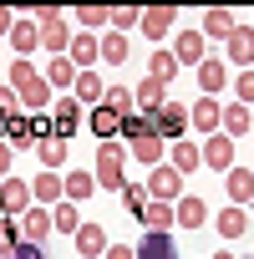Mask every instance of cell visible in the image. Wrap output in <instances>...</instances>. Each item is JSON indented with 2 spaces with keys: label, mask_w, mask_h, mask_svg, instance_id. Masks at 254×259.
<instances>
[{
  "label": "cell",
  "mask_w": 254,
  "mask_h": 259,
  "mask_svg": "<svg viewBox=\"0 0 254 259\" xmlns=\"http://www.w3.org/2000/svg\"><path fill=\"white\" fill-rule=\"evenodd\" d=\"M122 158H127V148H117V143H102V148H97V188H112V193L127 188Z\"/></svg>",
  "instance_id": "obj_2"
},
{
  "label": "cell",
  "mask_w": 254,
  "mask_h": 259,
  "mask_svg": "<svg viewBox=\"0 0 254 259\" xmlns=\"http://www.w3.org/2000/svg\"><path fill=\"white\" fill-rule=\"evenodd\" d=\"M51 229H56V219H51V208H41V203L21 219V234H26L31 244H46V234H51Z\"/></svg>",
  "instance_id": "obj_19"
},
{
  "label": "cell",
  "mask_w": 254,
  "mask_h": 259,
  "mask_svg": "<svg viewBox=\"0 0 254 259\" xmlns=\"http://www.w3.org/2000/svg\"><path fill=\"white\" fill-rule=\"evenodd\" d=\"M173 213H178V224H183V229H198V224L208 219V203H203L198 193H183V198L173 203Z\"/></svg>",
  "instance_id": "obj_23"
},
{
  "label": "cell",
  "mask_w": 254,
  "mask_h": 259,
  "mask_svg": "<svg viewBox=\"0 0 254 259\" xmlns=\"http://www.w3.org/2000/svg\"><path fill=\"white\" fill-rule=\"evenodd\" d=\"M148 193H153L158 203H178V198H183V173H178L173 163H158V168L148 173Z\"/></svg>",
  "instance_id": "obj_5"
},
{
  "label": "cell",
  "mask_w": 254,
  "mask_h": 259,
  "mask_svg": "<svg viewBox=\"0 0 254 259\" xmlns=\"http://www.w3.org/2000/svg\"><path fill=\"white\" fill-rule=\"evenodd\" d=\"M36 76H41V71H36L31 61H16V66H11V87H16V92H21V87H31Z\"/></svg>",
  "instance_id": "obj_45"
},
{
  "label": "cell",
  "mask_w": 254,
  "mask_h": 259,
  "mask_svg": "<svg viewBox=\"0 0 254 259\" xmlns=\"http://www.w3.org/2000/svg\"><path fill=\"white\" fill-rule=\"evenodd\" d=\"M11 259H51V254H46V244H31V239H26V244L11 254Z\"/></svg>",
  "instance_id": "obj_47"
},
{
  "label": "cell",
  "mask_w": 254,
  "mask_h": 259,
  "mask_svg": "<svg viewBox=\"0 0 254 259\" xmlns=\"http://www.w3.org/2000/svg\"><path fill=\"white\" fill-rule=\"evenodd\" d=\"M112 26H117V36H127L133 26H143V6H117L112 11Z\"/></svg>",
  "instance_id": "obj_42"
},
{
  "label": "cell",
  "mask_w": 254,
  "mask_h": 259,
  "mask_svg": "<svg viewBox=\"0 0 254 259\" xmlns=\"http://www.w3.org/2000/svg\"><path fill=\"white\" fill-rule=\"evenodd\" d=\"M148 76H158V81H163V87H168V81H173V76H178V56H173V51H163V46H158V51H153V61H148Z\"/></svg>",
  "instance_id": "obj_34"
},
{
  "label": "cell",
  "mask_w": 254,
  "mask_h": 259,
  "mask_svg": "<svg viewBox=\"0 0 254 259\" xmlns=\"http://www.w3.org/2000/svg\"><path fill=\"white\" fill-rule=\"evenodd\" d=\"M173 168H178V173H193V168H203V153L183 138V143H173Z\"/></svg>",
  "instance_id": "obj_37"
},
{
  "label": "cell",
  "mask_w": 254,
  "mask_h": 259,
  "mask_svg": "<svg viewBox=\"0 0 254 259\" xmlns=\"http://www.w3.org/2000/svg\"><path fill=\"white\" fill-rule=\"evenodd\" d=\"M198 153H203V168H214V173H224V178L234 173V138L214 133V138H208V143H203Z\"/></svg>",
  "instance_id": "obj_6"
},
{
  "label": "cell",
  "mask_w": 254,
  "mask_h": 259,
  "mask_svg": "<svg viewBox=\"0 0 254 259\" xmlns=\"http://www.w3.org/2000/svg\"><path fill=\"white\" fill-rule=\"evenodd\" d=\"M6 143H11L16 153H36V122H31V112L6 117Z\"/></svg>",
  "instance_id": "obj_12"
},
{
  "label": "cell",
  "mask_w": 254,
  "mask_h": 259,
  "mask_svg": "<svg viewBox=\"0 0 254 259\" xmlns=\"http://www.w3.org/2000/svg\"><path fill=\"white\" fill-rule=\"evenodd\" d=\"M198 87H203V97H219V92L229 87V66H224L219 56H208V61L198 66Z\"/></svg>",
  "instance_id": "obj_18"
},
{
  "label": "cell",
  "mask_w": 254,
  "mask_h": 259,
  "mask_svg": "<svg viewBox=\"0 0 254 259\" xmlns=\"http://www.w3.org/2000/svg\"><path fill=\"white\" fill-rule=\"evenodd\" d=\"M102 97H107L102 76H97V71H81V76H76V102H81V107H87V102H92V107H102Z\"/></svg>",
  "instance_id": "obj_30"
},
{
  "label": "cell",
  "mask_w": 254,
  "mask_h": 259,
  "mask_svg": "<svg viewBox=\"0 0 254 259\" xmlns=\"http://www.w3.org/2000/svg\"><path fill=\"white\" fill-rule=\"evenodd\" d=\"M224 188H229L234 208H249V203H254V168H234V173L224 178Z\"/></svg>",
  "instance_id": "obj_16"
},
{
  "label": "cell",
  "mask_w": 254,
  "mask_h": 259,
  "mask_svg": "<svg viewBox=\"0 0 254 259\" xmlns=\"http://www.w3.org/2000/svg\"><path fill=\"white\" fill-rule=\"evenodd\" d=\"M31 21H36V31H41V46H46L51 56H66V51H71V36H76V31H71V21H66L61 11L41 6Z\"/></svg>",
  "instance_id": "obj_1"
},
{
  "label": "cell",
  "mask_w": 254,
  "mask_h": 259,
  "mask_svg": "<svg viewBox=\"0 0 254 259\" xmlns=\"http://www.w3.org/2000/svg\"><path fill=\"white\" fill-rule=\"evenodd\" d=\"M107 259H138V249H127V244H112V249H107Z\"/></svg>",
  "instance_id": "obj_49"
},
{
  "label": "cell",
  "mask_w": 254,
  "mask_h": 259,
  "mask_svg": "<svg viewBox=\"0 0 254 259\" xmlns=\"http://www.w3.org/2000/svg\"><path fill=\"white\" fill-rule=\"evenodd\" d=\"M188 127H193V117H188V107H183V102H168V107H158V112H153V133H158L163 143H183Z\"/></svg>",
  "instance_id": "obj_3"
},
{
  "label": "cell",
  "mask_w": 254,
  "mask_h": 259,
  "mask_svg": "<svg viewBox=\"0 0 254 259\" xmlns=\"http://www.w3.org/2000/svg\"><path fill=\"white\" fill-rule=\"evenodd\" d=\"M102 107H112V112H122V117H133V107H138V97H133V87H107V97H102Z\"/></svg>",
  "instance_id": "obj_38"
},
{
  "label": "cell",
  "mask_w": 254,
  "mask_h": 259,
  "mask_svg": "<svg viewBox=\"0 0 254 259\" xmlns=\"http://www.w3.org/2000/svg\"><path fill=\"white\" fill-rule=\"evenodd\" d=\"M188 117H193V127H198V133H219V127H224V102L219 97H198L193 107H188Z\"/></svg>",
  "instance_id": "obj_10"
},
{
  "label": "cell",
  "mask_w": 254,
  "mask_h": 259,
  "mask_svg": "<svg viewBox=\"0 0 254 259\" xmlns=\"http://www.w3.org/2000/svg\"><path fill=\"white\" fill-rule=\"evenodd\" d=\"M102 61H107V66H122V61H127V36L107 31V36H102Z\"/></svg>",
  "instance_id": "obj_39"
},
{
  "label": "cell",
  "mask_w": 254,
  "mask_h": 259,
  "mask_svg": "<svg viewBox=\"0 0 254 259\" xmlns=\"http://www.w3.org/2000/svg\"><path fill=\"white\" fill-rule=\"evenodd\" d=\"M148 203H153V198H148V183H127V188H122V208H127V219H138V224H143Z\"/></svg>",
  "instance_id": "obj_28"
},
{
  "label": "cell",
  "mask_w": 254,
  "mask_h": 259,
  "mask_svg": "<svg viewBox=\"0 0 254 259\" xmlns=\"http://www.w3.org/2000/svg\"><path fill=\"white\" fill-rule=\"evenodd\" d=\"M26 107H21V92L11 87V81H0V117H21Z\"/></svg>",
  "instance_id": "obj_43"
},
{
  "label": "cell",
  "mask_w": 254,
  "mask_h": 259,
  "mask_svg": "<svg viewBox=\"0 0 254 259\" xmlns=\"http://www.w3.org/2000/svg\"><path fill=\"white\" fill-rule=\"evenodd\" d=\"M0 138H6V117H0Z\"/></svg>",
  "instance_id": "obj_52"
},
{
  "label": "cell",
  "mask_w": 254,
  "mask_h": 259,
  "mask_svg": "<svg viewBox=\"0 0 254 259\" xmlns=\"http://www.w3.org/2000/svg\"><path fill=\"white\" fill-rule=\"evenodd\" d=\"M11 158H16V148L0 138V178H11Z\"/></svg>",
  "instance_id": "obj_48"
},
{
  "label": "cell",
  "mask_w": 254,
  "mask_h": 259,
  "mask_svg": "<svg viewBox=\"0 0 254 259\" xmlns=\"http://www.w3.org/2000/svg\"><path fill=\"white\" fill-rule=\"evenodd\" d=\"M214 224H219L224 239H239V234H249V208H234V203H229V208H219Z\"/></svg>",
  "instance_id": "obj_27"
},
{
  "label": "cell",
  "mask_w": 254,
  "mask_h": 259,
  "mask_svg": "<svg viewBox=\"0 0 254 259\" xmlns=\"http://www.w3.org/2000/svg\"><path fill=\"white\" fill-rule=\"evenodd\" d=\"M148 133H153V117H148V112L122 117V138H127V143H138V138H148Z\"/></svg>",
  "instance_id": "obj_40"
},
{
  "label": "cell",
  "mask_w": 254,
  "mask_h": 259,
  "mask_svg": "<svg viewBox=\"0 0 254 259\" xmlns=\"http://www.w3.org/2000/svg\"><path fill=\"white\" fill-rule=\"evenodd\" d=\"M0 208H6L11 219H26V213L36 208L31 183H26V178H16V173H11V178H0Z\"/></svg>",
  "instance_id": "obj_4"
},
{
  "label": "cell",
  "mask_w": 254,
  "mask_h": 259,
  "mask_svg": "<svg viewBox=\"0 0 254 259\" xmlns=\"http://www.w3.org/2000/svg\"><path fill=\"white\" fill-rule=\"evenodd\" d=\"M61 178H66V203H81L97 188V173H61Z\"/></svg>",
  "instance_id": "obj_36"
},
{
  "label": "cell",
  "mask_w": 254,
  "mask_h": 259,
  "mask_svg": "<svg viewBox=\"0 0 254 259\" xmlns=\"http://www.w3.org/2000/svg\"><path fill=\"white\" fill-rule=\"evenodd\" d=\"M107 249H112V244H107V229H102V224H81V229H76V254H81V259H107Z\"/></svg>",
  "instance_id": "obj_14"
},
{
  "label": "cell",
  "mask_w": 254,
  "mask_h": 259,
  "mask_svg": "<svg viewBox=\"0 0 254 259\" xmlns=\"http://www.w3.org/2000/svg\"><path fill=\"white\" fill-rule=\"evenodd\" d=\"M173 56H178V66H203V61H208V41H203V31H178Z\"/></svg>",
  "instance_id": "obj_7"
},
{
  "label": "cell",
  "mask_w": 254,
  "mask_h": 259,
  "mask_svg": "<svg viewBox=\"0 0 254 259\" xmlns=\"http://www.w3.org/2000/svg\"><path fill=\"white\" fill-rule=\"evenodd\" d=\"M127 153H133L138 163H148V168H158V163H163V153H168V143H163L158 133H148V138H138V143H127Z\"/></svg>",
  "instance_id": "obj_22"
},
{
  "label": "cell",
  "mask_w": 254,
  "mask_h": 259,
  "mask_svg": "<svg viewBox=\"0 0 254 259\" xmlns=\"http://www.w3.org/2000/svg\"><path fill=\"white\" fill-rule=\"evenodd\" d=\"M21 244H26V234H21V219H11V213H6V219H0V259H11Z\"/></svg>",
  "instance_id": "obj_32"
},
{
  "label": "cell",
  "mask_w": 254,
  "mask_h": 259,
  "mask_svg": "<svg viewBox=\"0 0 254 259\" xmlns=\"http://www.w3.org/2000/svg\"><path fill=\"white\" fill-rule=\"evenodd\" d=\"M51 92H56V87H51L46 76H36L31 87H21V107H26V112H41V107L51 102Z\"/></svg>",
  "instance_id": "obj_31"
},
{
  "label": "cell",
  "mask_w": 254,
  "mask_h": 259,
  "mask_svg": "<svg viewBox=\"0 0 254 259\" xmlns=\"http://www.w3.org/2000/svg\"><path fill=\"white\" fill-rule=\"evenodd\" d=\"M92 138H102V143L122 138V112H112V107H92Z\"/></svg>",
  "instance_id": "obj_21"
},
{
  "label": "cell",
  "mask_w": 254,
  "mask_h": 259,
  "mask_svg": "<svg viewBox=\"0 0 254 259\" xmlns=\"http://www.w3.org/2000/svg\"><path fill=\"white\" fill-rule=\"evenodd\" d=\"M51 112H56V117H51V133H56L61 143H66V138L76 133L81 122H87V117H81V102H76V97H61V102H56Z\"/></svg>",
  "instance_id": "obj_9"
},
{
  "label": "cell",
  "mask_w": 254,
  "mask_h": 259,
  "mask_svg": "<svg viewBox=\"0 0 254 259\" xmlns=\"http://www.w3.org/2000/svg\"><path fill=\"white\" fill-rule=\"evenodd\" d=\"M133 249H138V259H178L173 234H148V229H143V239H138Z\"/></svg>",
  "instance_id": "obj_17"
},
{
  "label": "cell",
  "mask_w": 254,
  "mask_h": 259,
  "mask_svg": "<svg viewBox=\"0 0 254 259\" xmlns=\"http://www.w3.org/2000/svg\"><path fill=\"white\" fill-rule=\"evenodd\" d=\"M0 219H6V208H0Z\"/></svg>",
  "instance_id": "obj_53"
},
{
  "label": "cell",
  "mask_w": 254,
  "mask_h": 259,
  "mask_svg": "<svg viewBox=\"0 0 254 259\" xmlns=\"http://www.w3.org/2000/svg\"><path fill=\"white\" fill-rule=\"evenodd\" d=\"M31 193H36V203H41V208H56V203H66V178L41 168V173L31 178Z\"/></svg>",
  "instance_id": "obj_8"
},
{
  "label": "cell",
  "mask_w": 254,
  "mask_h": 259,
  "mask_svg": "<svg viewBox=\"0 0 254 259\" xmlns=\"http://www.w3.org/2000/svg\"><path fill=\"white\" fill-rule=\"evenodd\" d=\"M234 87H239V102L249 107V102H254V71H239V81H234Z\"/></svg>",
  "instance_id": "obj_46"
},
{
  "label": "cell",
  "mask_w": 254,
  "mask_h": 259,
  "mask_svg": "<svg viewBox=\"0 0 254 259\" xmlns=\"http://www.w3.org/2000/svg\"><path fill=\"white\" fill-rule=\"evenodd\" d=\"M36 158H41V168H46V173H61V163H66V143L51 133V138H41V143H36Z\"/></svg>",
  "instance_id": "obj_25"
},
{
  "label": "cell",
  "mask_w": 254,
  "mask_h": 259,
  "mask_svg": "<svg viewBox=\"0 0 254 259\" xmlns=\"http://www.w3.org/2000/svg\"><path fill=\"white\" fill-rule=\"evenodd\" d=\"M11 46L21 51V61H26V51H36L41 46V31H36V21H16V31H11Z\"/></svg>",
  "instance_id": "obj_33"
},
{
  "label": "cell",
  "mask_w": 254,
  "mask_h": 259,
  "mask_svg": "<svg viewBox=\"0 0 254 259\" xmlns=\"http://www.w3.org/2000/svg\"><path fill=\"white\" fill-rule=\"evenodd\" d=\"M133 97H138V107H143V112H148V117H153V112H158V107H168V87H163V81H158V76H143V81H138V87H133Z\"/></svg>",
  "instance_id": "obj_15"
},
{
  "label": "cell",
  "mask_w": 254,
  "mask_h": 259,
  "mask_svg": "<svg viewBox=\"0 0 254 259\" xmlns=\"http://www.w3.org/2000/svg\"><path fill=\"white\" fill-rule=\"evenodd\" d=\"M173 21H178L173 6H143V26H138V31H143L148 41H163V36L173 31Z\"/></svg>",
  "instance_id": "obj_11"
},
{
  "label": "cell",
  "mask_w": 254,
  "mask_h": 259,
  "mask_svg": "<svg viewBox=\"0 0 254 259\" xmlns=\"http://www.w3.org/2000/svg\"><path fill=\"white\" fill-rule=\"evenodd\" d=\"M173 224H178L173 203H158V198H153V203H148V213H143V229H148V234H168Z\"/></svg>",
  "instance_id": "obj_26"
},
{
  "label": "cell",
  "mask_w": 254,
  "mask_h": 259,
  "mask_svg": "<svg viewBox=\"0 0 254 259\" xmlns=\"http://www.w3.org/2000/svg\"><path fill=\"white\" fill-rule=\"evenodd\" d=\"M51 219H56V229H66V234H76V229H81L76 203H56V208H51Z\"/></svg>",
  "instance_id": "obj_44"
},
{
  "label": "cell",
  "mask_w": 254,
  "mask_h": 259,
  "mask_svg": "<svg viewBox=\"0 0 254 259\" xmlns=\"http://www.w3.org/2000/svg\"><path fill=\"white\" fill-rule=\"evenodd\" d=\"M214 259H239V254H214Z\"/></svg>",
  "instance_id": "obj_51"
},
{
  "label": "cell",
  "mask_w": 254,
  "mask_h": 259,
  "mask_svg": "<svg viewBox=\"0 0 254 259\" xmlns=\"http://www.w3.org/2000/svg\"><path fill=\"white\" fill-rule=\"evenodd\" d=\"M76 66H71V56H51V66H46V81L51 87H76Z\"/></svg>",
  "instance_id": "obj_35"
},
{
  "label": "cell",
  "mask_w": 254,
  "mask_h": 259,
  "mask_svg": "<svg viewBox=\"0 0 254 259\" xmlns=\"http://www.w3.org/2000/svg\"><path fill=\"white\" fill-rule=\"evenodd\" d=\"M234 31H239V26H234V16H229L224 6H214V11H203V41H208V36H214V41H219V36L229 41Z\"/></svg>",
  "instance_id": "obj_24"
},
{
  "label": "cell",
  "mask_w": 254,
  "mask_h": 259,
  "mask_svg": "<svg viewBox=\"0 0 254 259\" xmlns=\"http://www.w3.org/2000/svg\"><path fill=\"white\" fill-rule=\"evenodd\" d=\"M249 122H254L249 107H244V102H229V107H224V127H219V133H224V138H239V133H249Z\"/></svg>",
  "instance_id": "obj_29"
},
{
  "label": "cell",
  "mask_w": 254,
  "mask_h": 259,
  "mask_svg": "<svg viewBox=\"0 0 254 259\" xmlns=\"http://www.w3.org/2000/svg\"><path fill=\"white\" fill-rule=\"evenodd\" d=\"M66 56H71V66H76V71H92V61H102V41H97L92 31H76Z\"/></svg>",
  "instance_id": "obj_13"
},
{
  "label": "cell",
  "mask_w": 254,
  "mask_h": 259,
  "mask_svg": "<svg viewBox=\"0 0 254 259\" xmlns=\"http://www.w3.org/2000/svg\"><path fill=\"white\" fill-rule=\"evenodd\" d=\"M11 31H16V16H11L6 6H0V36H11Z\"/></svg>",
  "instance_id": "obj_50"
},
{
  "label": "cell",
  "mask_w": 254,
  "mask_h": 259,
  "mask_svg": "<svg viewBox=\"0 0 254 259\" xmlns=\"http://www.w3.org/2000/svg\"><path fill=\"white\" fill-rule=\"evenodd\" d=\"M229 61L254 71V26H239V31L229 36Z\"/></svg>",
  "instance_id": "obj_20"
},
{
  "label": "cell",
  "mask_w": 254,
  "mask_h": 259,
  "mask_svg": "<svg viewBox=\"0 0 254 259\" xmlns=\"http://www.w3.org/2000/svg\"><path fill=\"white\" fill-rule=\"evenodd\" d=\"M71 21H76V26H87V31H97V26H112V11H107V6H81Z\"/></svg>",
  "instance_id": "obj_41"
}]
</instances>
